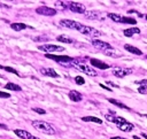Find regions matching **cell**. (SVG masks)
Instances as JSON below:
<instances>
[{
	"label": "cell",
	"instance_id": "cell-33",
	"mask_svg": "<svg viewBox=\"0 0 147 139\" xmlns=\"http://www.w3.org/2000/svg\"><path fill=\"white\" fill-rule=\"evenodd\" d=\"M107 84H108V85H110L111 87H118V85H116V84H114L113 82H109V80L107 82Z\"/></svg>",
	"mask_w": 147,
	"mask_h": 139
},
{
	"label": "cell",
	"instance_id": "cell-18",
	"mask_svg": "<svg viewBox=\"0 0 147 139\" xmlns=\"http://www.w3.org/2000/svg\"><path fill=\"white\" fill-rule=\"evenodd\" d=\"M123 33H124L125 37H132L134 33H140V29H139V28H130V29H125Z\"/></svg>",
	"mask_w": 147,
	"mask_h": 139
},
{
	"label": "cell",
	"instance_id": "cell-13",
	"mask_svg": "<svg viewBox=\"0 0 147 139\" xmlns=\"http://www.w3.org/2000/svg\"><path fill=\"white\" fill-rule=\"evenodd\" d=\"M14 133H15L16 136H18L20 138H22V139H31V138L33 137L30 132H28V131H25V130H21V129L14 130Z\"/></svg>",
	"mask_w": 147,
	"mask_h": 139
},
{
	"label": "cell",
	"instance_id": "cell-20",
	"mask_svg": "<svg viewBox=\"0 0 147 139\" xmlns=\"http://www.w3.org/2000/svg\"><path fill=\"white\" fill-rule=\"evenodd\" d=\"M82 121L84 122H93V123H96V124H102V121L98 117H94V116H85V117H82Z\"/></svg>",
	"mask_w": 147,
	"mask_h": 139
},
{
	"label": "cell",
	"instance_id": "cell-3",
	"mask_svg": "<svg viewBox=\"0 0 147 139\" xmlns=\"http://www.w3.org/2000/svg\"><path fill=\"white\" fill-rule=\"evenodd\" d=\"M39 51L46 52V54H52V53H56V52H63L64 48L62 46H57V45H51V44H44L38 46Z\"/></svg>",
	"mask_w": 147,
	"mask_h": 139
},
{
	"label": "cell",
	"instance_id": "cell-31",
	"mask_svg": "<svg viewBox=\"0 0 147 139\" xmlns=\"http://www.w3.org/2000/svg\"><path fill=\"white\" fill-rule=\"evenodd\" d=\"M136 84H138V85H140V86H147V79H141V80H137L136 82Z\"/></svg>",
	"mask_w": 147,
	"mask_h": 139
},
{
	"label": "cell",
	"instance_id": "cell-38",
	"mask_svg": "<svg viewBox=\"0 0 147 139\" xmlns=\"http://www.w3.org/2000/svg\"><path fill=\"white\" fill-rule=\"evenodd\" d=\"M142 137H144V138H146V139H147V134H145V133H142Z\"/></svg>",
	"mask_w": 147,
	"mask_h": 139
},
{
	"label": "cell",
	"instance_id": "cell-39",
	"mask_svg": "<svg viewBox=\"0 0 147 139\" xmlns=\"http://www.w3.org/2000/svg\"><path fill=\"white\" fill-rule=\"evenodd\" d=\"M31 139H40V138H38V137H32Z\"/></svg>",
	"mask_w": 147,
	"mask_h": 139
},
{
	"label": "cell",
	"instance_id": "cell-36",
	"mask_svg": "<svg viewBox=\"0 0 147 139\" xmlns=\"http://www.w3.org/2000/svg\"><path fill=\"white\" fill-rule=\"evenodd\" d=\"M0 128H2V129H7V126L3 125V124H0Z\"/></svg>",
	"mask_w": 147,
	"mask_h": 139
},
{
	"label": "cell",
	"instance_id": "cell-21",
	"mask_svg": "<svg viewBox=\"0 0 147 139\" xmlns=\"http://www.w3.org/2000/svg\"><path fill=\"white\" fill-rule=\"evenodd\" d=\"M10 28H11L13 30H15V31H21V30L26 29L28 25L24 24V23H11V24H10Z\"/></svg>",
	"mask_w": 147,
	"mask_h": 139
},
{
	"label": "cell",
	"instance_id": "cell-10",
	"mask_svg": "<svg viewBox=\"0 0 147 139\" xmlns=\"http://www.w3.org/2000/svg\"><path fill=\"white\" fill-rule=\"evenodd\" d=\"M90 62H91L92 67H95V68L101 69V70H106V69L109 68V64H107V63H105V62H102V61H100L98 59H91Z\"/></svg>",
	"mask_w": 147,
	"mask_h": 139
},
{
	"label": "cell",
	"instance_id": "cell-17",
	"mask_svg": "<svg viewBox=\"0 0 147 139\" xmlns=\"http://www.w3.org/2000/svg\"><path fill=\"white\" fill-rule=\"evenodd\" d=\"M56 40L60 41V43H65V44H72V43H75V40H74L71 37L65 36V34H60V36H57V37H56Z\"/></svg>",
	"mask_w": 147,
	"mask_h": 139
},
{
	"label": "cell",
	"instance_id": "cell-4",
	"mask_svg": "<svg viewBox=\"0 0 147 139\" xmlns=\"http://www.w3.org/2000/svg\"><path fill=\"white\" fill-rule=\"evenodd\" d=\"M133 72V69L132 68H124V67H117V68H114L113 69V75L115 77H118V78H123L130 74Z\"/></svg>",
	"mask_w": 147,
	"mask_h": 139
},
{
	"label": "cell",
	"instance_id": "cell-11",
	"mask_svg": "<svg viewBox=\"0 0 147 139\" xmlns=\"http://www.w3.org/2000/svg\"><path fill=\"white\" fill-rule=\"evenodd\" d=\"M40 72L44 75V76H47V77H52V78H59V74L53 69V68H41L40 69Z\"/></svg>",
	"mask_w": 147,
	"mask_h": 139
},
{
	"label": "cell",
	"instance_id": "cell-2",
	"mask_svg": "<svg viewBox=\"0 0 147 139\" xmlns=\"http://www.w3.org/2000/svg\"><path fill=\"white\" fill-rule=\"evenodd\" d=\"M80 33H83V34H86V36H90V37H92V38H95V37H99V36H102V32L101 31H99V30H96V29H94V28H92V26H88V25H84V24H82L80 25V28H79V30H78Z\"/></svg>",
	"mask_w": 147,
	"mask_h": 139
},
{
	"label": "cell",
	"instance_id": "cell-43",
	"mask_svg": "<svg viewBox=\"0 0 147 139\" xmlns=\"http://www.w3.org/2000/svg\"><path fill=\"white\" fill-rule=\"evenodd\" d=\"M146 59H147V55H146Z\"/></svg>",
	"mask_w": 147,
	"mask_h": 139
},
{
	"label": "cell",
	"instance_id": "cell-12",
	"mask_svg": "<svg viewBox=\"0 0 147 139\" xmlns=\"http://www.w3.org/2000/svg\"><path fill=\"white\" fill-rule=\"evenodd\" d=\"M68 95H69V99H70L71 101H74V102H79V101H82V99H83L82 94H80L78 91H76V90H71Z\"/></svg>",
	"mask_w": 147,
	"mask_h": 139
},
{
	"label": "cell",
	"instance_id": "cell-5",
	"mask_svg": "<svg viewBox=\"0 0 147 139\" xmlns=\"http://www.w3.org/2000/svg\"><path fill=\"white\" fill-rule=\"evenodd\" d=\"M91 43H92V45H93L95 48H98V49H100V51H103V52L114 49L110 44H108V43H106V41H102V40H100V39H92Z\"/></svg>",
	"mask_w": 147,
	"mask_h": 139
},
{
	"label": "cell",
	"instance_id": "cell-9",
	"mask_svg": "<svg viewBox=\"0 0 147 139\" xmlns=\"http://www.w3.org/2000/svg\"><path fill=\"white\" fill-rule=\"evenodd\" d=\"M60 25L61 26H64V28H68V29H72V30H79L82 23H78L76 21H72V20H61L60 21Z\"/></svg>",
	"mask_w": 147,
	"mask_h": 139
},
{
	"label": "cell",
	"instance_id": "cell-26",
	"mask_svg": "<svg viewBox=\"0 0 147 139\" xmlns=\"http://www.w3.org/2000/svg\"><path fill=\"white\" fill-rule=\"evenodd\" d=\"M105 54H107V55H109V56H121V55H122L119 52H115L114 49L106 51V52H105Z\"/></svg>",
	"mask_w": 147,
	"mask_h": 139
},
{
	"label": "cell",
	"instance_id": "cell-34",
	"mask_svg": "<svg viewBox=\"0 0 147 139\" xmlns=\"http://www.w3.org/2000/svg\"><path fill=\"white\" fill-rule=\"evenodd\" d=\"M99 85H100L102 88H106L107 91H111V88H110V87H108V86H106V85H103V84H99Z\"/></svg>",
	"mask_w": 147,
	"mask_h": 139
},
{
	"label": "cell",
	"instance_id": "cell-22",
	"mask_svg": "<svg viewBox=\"0 0 147 139\" xmlns=\"http://www.w3.org/2000/svg\"><path fill=\"white\" fill-rule=\"evenodd\" d=\"M107 16H108L111 21L117 22V23H121V22H122V17H123V16H121V15H118V14H115V13H108Z\"/></svg>",
	"mask_w": 147,
	"mask_h": 139
},
{
	"label": "cell",
	"instance_id": "cell-32",
	"mask_svg": "<svg viewBox=\"0 0 147 139\" xmlns=\"http://www.w3.org/2000/svg\"><path fill=\"white\" fill-rule=\"evenodd\" d=\"M0 98L7 99V98H10V94H9V93H6V92H1V91H0Z\"/></svg>",
	"mask_w": 147,
	"mask_h": 139
},
{
	"label": "cell",
	"instance_id": "cell-16",
	"mask_svg": "<svg viewBox=\"0 0 147 139\" xmlns=\"http://www.w3.org/2000/svg\"><path fill=\"white\" fill-rule=\"evenodd\" d=\"M124 48H125L127 52H130V53H132V54H136V55H141V54H142V52H141L139 48H137L136 46H132V45H130V44H125V45H124Z\"/></svg>",
	"mask_w": 147,
	"mask_h": 139
},
{
	"label": "cell",
	"instance_id": "cell-41",
	"mask_svg": "<svg viewBox=\"0 0 147 139\" xmlns=\"http://www.w3.org/2000/svg\"><path fill=\"white\" fill-rule=\"evenodd\" d=\"M144 116H145V117H146V118H147V115H144Z\"/></svg>",
	"mask_w": 147,
	"mask_h": 139
},
{
	"label": "cell",
	"instance_id": "cell-19",
	"mask_svg": "<svg viewBox=\"0 0 147 139\" xmlns=\"http://www.w3.org/2000/svg\"><path fill=\"white\" fill-rule=\"evenodd\" d=\"M108 101H109L110 103L115 105V106H116V107H118V108H122V109H126V110H130V108H129L126 105L122 103L121 101H118V100H116V99H111V98H109V99H108Z\"/></svg>",
	"mask_w": 147,
	"mask_h": 139
},
{
	"label": "cell",
	"instance_id": "cell-30",
	"mask_svg": "<svg viewBox=\"0 0 147 139\" xmlns=\"http://www.w3.org/2000/svg\"><path fill=\"white\" fill-rule=\"evenodd\" d=\"M138 92L139 93H141V94H146L147 93V86H139L138 87Z\"/></svg>",
	"mask_w": 147,
	"mask_h": 139
},
{
	"label": "cell",
	"instance_id": "cell-28",
	"mask_svg": "<svg viewBox=\"0 0 147 139\" xmlns=\"http://www.w3.org/2000/svg\"><path fill=\"white\" fill-rule=\"evenodd\" d=\"M32 110H33V111H36V113H38V114H40V115L46 114V110H45V109H42V108H37V107H34V108H32Z\"/></svg>",
	"mask_w": 147,
	"mask_h": 139
},
{
	"label": "cell",
	"instance_id": "cell-7",
	"mask_svg": "<svg viewBox=\"0 0 147 139\" xmlns=\"http://www.w3.org/2000/svg\"><path fill=\"white\" fill-rule=\"evenodd\" d=\"M69 9L74 13H77V14H85V11H86L85 6L83 3L76 2V1H70L69 2Z\"/></svg>",
	"mask_w": 147,
	"mask_h": 139
},
{
	"label": "cell",
	"instance_id": "cell-25",
	"mask_svg": "<svg viewBox=\"0 0 147 139\" xmlns=\"http://www.w3.org/2000/svg\"><path fill=\"white\" fill-rule=\"evenodd\" d=\"M121 23H126V24H136L137 23V21L134 20V18H132V17H122V22Z\"/></svg>",
	"mask_w": 147,
	"mask_h": 139
},
{
	"label": "cell",
	"instance_id": "cell-23",
	"mask_svg": "<svg viewBox=\"0 0 147 139\" xmlns=\"http://www.w3.org/2000/svg\"><path fill=\"white\" fill-rule=\"evenodd\" d=\"M5 88L10 90V91H21V90H22L20 85L14 84V83H7V84L5 85Z\"/></svg>",
	"mask_w": 147,
	"mask_h": 139
},
{
	"label": "cell",
	"instance_id": "cell-40",
	"mask_svg": "<svg viewBox=\"0 0 147 139\" xmlns=\"http://www.w3.org/2000/svg\"><path fill=\"white\" fill-rule=\"evenodd\" d=\"M0 69H3V65H0Z\"/></svg>",
	"mask_w": 147,
	"mask_h": 139
},
{
	"label": "cell",
	"instance_id": "cell-1",
	"mask_svg": "<svg viewBox=\"0 0 147 139\" xmlns=\"http://www.w3.org/2000/svg\"><path fill=\"white\" fill-rule=\"evenodd\" d=\"M32 126L34 129H37L38 131L46 133V134H55V132H56L55 129L48 122H45V121H33Z\"/></svg>",
	"mask_w": 147,
	"mask_h": 139
},
{
	"label": "cell",
	"instance_id": "cell-6",
	"mask_svg": "<svg viewBox=\"0 0 147 139\" xmlns=\"http://www.w3.org/2000/svg\"><path fill=\"white\" fill-rule=\"evenodd\" d=\"M36 13L39 15H44V16H54V15H56L57 11L54 8H51L47 6H40L36 9Z\"/></svg>",
	"mask_w": 147,
	"mask_h": 139
},
{
	"label": "cell",
	"instance_id": "cell-24",
	"mask_svg": "<svg viewBox=\"0 0 147 139\" xmlns=\"http://www.w3.org/2000/svg\"><path fill=\"white\" fill-rule=\"evenodd\" d=\"M55 6L61 8V9H67L69 8V2H65V1H56L55 2Z\"/></svg>",
	"mask_w": 147,
	"mask_h": 139
},
{
	"label": "cell",
	"instance_id": "cell-42",
	"mask_svg": "<svg viewBox=\"0 0 147 139\" xmlns=\"http://www.w3.org/2000/svg\"><path fill=\"white\" fill-rule=\"evenodd\" d=\"M146 20H147V15H146Z\"/></svg>",
	"mask_w": 147,
	"mask_h": 139
},
{
	"label": "cell",
	"instance_id": "cell-29",
	"mask_svg": "<svg viewBox=\"0 0 147 139\" xmlns=\"http://www.w3.org/2000/svg\"><path fill=\"white\" fill-rule=\"evenodd\" d=\"M3 69H5L6 71H8V72H13V74H15V75H18V71L15 70V69H13V68H10V67H5V65H3Z\"/></svg>",
	"mask_w": 147,
	"mask_h": 139
},
{
	"label": "cell",
	"instance_id": "cell-35",
	"mask_svg": "<svg viewBox=\"0 0 147 139\" xmlns=\"http://www.w3.org/2000/svg\"><path fill=\"white\" fill-rule=\"evenodd\" d=\"M110 139H126V138H123V137H118L117 136V137H111Z\"/></svg>",
	"mask_w": 147,
	"mask_h": 139
},
{
	"label": "cell",
	"instance_id": "cell-8",
	"mask_svg": "<svg viewBox=\"0 0 147 139\" xmlns=\"http://www.w3.org/2000/svg\"><path fill=\"white\" fill-rule=\"evenodd\" d=\"M75 68H76L77 70H79V71H82V72L88 75V76H92V77L98 76V72H96L92 67H88V65H86V64H84V63L77 64V65H75Z\"/></svg>",
	"mask_w": 147,
	"mask_h": 139
},
{
	"label": "cell",
	"instance_id": "cell-37",
	"mask_svg": "<svg viewBox=\"0 0 147 139\" xmlns=\"http://www.w3.org/2000/svg\"><path fill=\"white\" fill-rule=\"evenodd\" d=\"M133 139H141L140 137H138V136H133Z\"/></svg>",
	"mask_w": 147,
	"mask_h": 139
},
{
	"label": "cell",
	"instance_id": "cell-14",
	"mask_svg": "<svg viewBox=\"0 0 147 139\" xmlns=\"http://www.w3.org/2000/svg\"><path fill=\"white\" fill-rule=\"evenodd\" d=\"M117 128L121 130V131H123V132H130V131H132L133 130V128H134V125L132 124V123H130V122H125V123H122V124H119V125H117Z\"/></svg>",
	"mask_w": 147,
	"mask_h": 139
},
{
	"label": "cell",
	"instance_id": "cell-15",
	"mask_svg": "<svg viewBox=\"0 0 147 139\" xmlns=\"http://www.w3.org/2000/svg\"><path fill=\"white\" fill-rule=\"evenodd\" d=\"M84 15H85L86 18H90V20L100 18V11H98V10H88V11H85Z\"/></svg>",
	"mask_w": 147,
	"mask_h": 139
},
{
	"label": "cell",
	"instance_id": "cell-27",
	"mask_svg": "<svg viewBox=\"0 0 147 139\" xmlns=\"http://www.w3.org/2000/svg\"><path fill=\"white\" fill-rule=\"evenodd\" d=\"M75 82H76V84H78V85H84V84H85V79H84L82 76H76V77H75Z\"/></svg>",
	"mask_w": 147,
	"mask_h": 139
}]
</instances>
